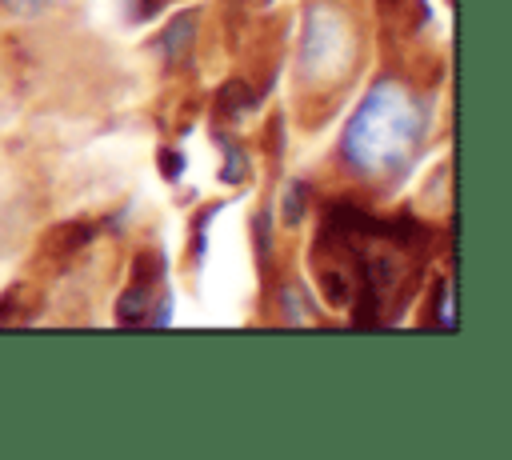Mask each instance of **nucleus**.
Masks as SVG:
<instances>
[{"label":"nucleus","instance_id":"f03ea898","mask_svg":"<svg viewBox=\"0 0 512 460\" xmlns=\"http://www.w3.org/2000/svg\"><path fill=\"white\" fill-rule=\"evenodd\" d=\"M116 320L132 324V328L164 324L168 320V308H164V260L156 252L136 256V272H132V284L120 296Z\"/></svg>","mask_w":512,"mask_h":460},{"label":"nucleus","instance_id":"39448f33","mask_svg":"<svg viewBox=\"0 0 512 460\" xmlns=\"http://www.w3.org/2000/svg\"><path fill=\"white\" fill-rule=\"evenodd\" d=\"M8 12H16V16H32V12H44L52 0H0Z\"/></svg>","mask_w":512,"mask_h":460},{"label":"nucleus","instance_id":"7ed1b4c3","mask_svg":"<svg viewBox=\"0 0 512 460\" xmlns=\"http://www.w3.org/2000/svg\"><path fill=\"white\" fill-rule=\"evenodd\" d=\"M344 60H348L344 24L328 8H316L308 16V32H304V72H328V68H336Z\"/></svg>","mask_w":512,"mask_h":460},{"label":"nucleus","instance_id":"20e7f679","mask_svg":"<svg viewBox=\"0 0 512 460\" xmlns=\"http://www.w3.org/2000/svg\"><path fill=\"white\" fill-rule=\"evenodd\" d=\"M192 44V16H176L172 24H168V32H164V44H160V52H164V60H180V52Z\"/></svg>","mask_w":512,"mask_h":460},{"label":"nucleus","instance_id":"423d86ee","mask_svg":"<svg viewBox=\"0 0 512 460\" xmlns=\"http://www.w3.org/2000/svg\"><path fill=\"white\" fill-rule=\"evenodd\" d=\"M436 320H440L444 328H452V320H456V316H452V284L440 288V316H436Z\"/></svg>","mask_w":512,"mask_h":460},{"label":"nucleus","instance_id":"f257e3e1","mask_svg":"<svg viewBox=\"0 0 512 460\" xmlns=\"http://www.w3.org/2000/svg\"><path fill=\"white\" fill-rule=\"evenodd\" d=\"M416 124L420 116L408 88L396 80H380L364 92V100L356 104L344 128V156L360 172H388L412 152Z\"/></svg>","mask_w":512,"mask_h":460}]
</instances>
